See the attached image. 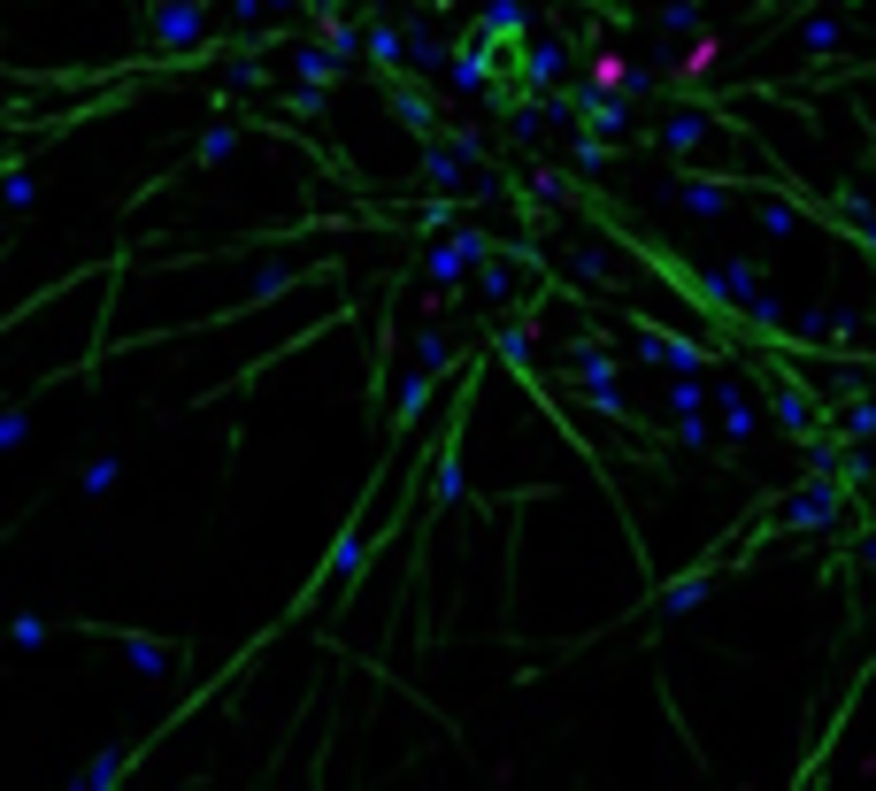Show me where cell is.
<instances>
[{
  "instance_id": "cell-1",
  "label": "cell",
  "mask_w": 876,
  "mask_h": 791,
  "mask_svg": "<svg viewBox=\"0 0 876 791\" xmlns=\"http://www.w3.org/2000/svg\"><path fill=\"white\" fill-rule=\"evenodd\" d=\"M777 515H784L792 530H823V523H838V492H831V484H808V492H792Z\"/></svg>"
},
{
  "instance_id": "cell-2",
  "label": "cell",
  "mask_w": 876,
  "mask_h": 791,
  "mask_svg": "<svg viewBox=\"0 0 876 791\" xmlns=\"http://www.w3.org/2000/svg\"><path fill=\"white\" fill-rule=\"evenodd\" d=\"M715 408H722V431H730V446H746V439L761 431V415H753V392L722 384V392H715Z\"/></svg>"
},
{
  "instance_id": "cell-3",
  "label": "cell",
  "mask_w": 876,
  "mask_h": 791,
  "mask_svg": "<svg viewBox=\"0 0 876 791\" xmlns=\"http://www.w3.org/2000/svg\"><path fill=\"white\" fill-rule=\"evenodd\" d=\"M769 400H777V423H784L792 439H815V408H808V392H800V384H777Z\"/></svg>"
},
{
  "instance_id": "cell-4",
  "label": "cell",
  "mask_w": 876,
  "mask_h": 791,
  "mask_svg": "<svg viewBox=\"0 0 876 791\" xmlns=\"http://www.w3.org/2000/svg\"><path fill=\"white\" fill-rule=\"evenodd\" d=\"M162 46H192L200 39V0H177V8H162V31H155Z\"/></svg>"
},
{
  "instance_id": "cell-5",
  "label": "cell",
  "mask_w": 876,
  "mask_h": 791,
  "mask_svg": "<svg viewBox=\"0 0 876 791\" xmlns=\"http://www.w3.org/2000/svg\"><path fill=\"white\" fill-rule=\"evenodd\" d=\"M677 200H685L693 215H722V208H730V184H707V177H685V184H677Z\"/></svg>"
},
{
  "instance_id": "cell-6",
  "label": "cell",
  "mask_w": 876,
  "mask_h": 791,
  "mask_svg": "<svg viewBox=\"0 0 876 791\" xmlns=\"http://www.w3.org/2000/svg\"><path fill=\"white\" fill-rule=\"evenodd\" d=\"M753 223H761L769 239H792V231H800V208H792V200H761V215H753Z\"/></svg>"
},
{
  "instance_id": "cell-7",
  "label": "cell",
  "mask_w": 876,
  "mask_h": 791,
  "mask_svg": "<svg viewBox=\"0 0 876 791\" xmlns=\"http://www.w3.org/2000/svg\"><path fill=\"white\" fill-rule=\"evenodd\" d=\"M800 330H808V346H846V338H854V323H846V316H808Z\"/></svg>"
},
{
  "instance_id": "cell-8",
  "label": "cell",
  "mask_w": 876,
  "mask_h": 791,
  "mask_svg": "<svg viewBox=\"0 0 876 791\" xmlns=\"http://www.w3.org/2000/svg\"><path fill=\"white\" fill-rule=\"evenodd\" d=\"M654 23H662L669 39H685V31H700V0H669V8H662Z\"/></svg>"
},
{
  "instance_id": "cell-9",
  "label": "cell",
  "mask_w": 876,
  "mask_h": 791,
  "mask_svg": "<svg viewBox=\"0 0 876 791\" xmlns=\"http://www.w3.org/2000/svg\"><path fill=\"white\" fill-rule=\"evenodd\" d=\"M300 77H308V85L324 93V85L339 77V62H331V46H308V54H300Z\"/></svg>"
},
{
  "instance_id": "cell-10",
  "label": "cell",
  "mask_w": 876,
  "mask_h": 791,
  "mask_svg": "<svg viewBox=\"0 0 876 791\" xmlns=\"http://www.w3.org/2000/svg\"><path fill=\"white\" fill-rule=\"evenodd\" d=\"M707 592V577H685V584H677V592H669V600H662V608H654V615H685V608H693V600H700Z\"/></svg>"
},
{
  "instance_id": "cell-11",
  "label": "cell",
  "mask_w": 876,
  "mask_h": 791,
  "mask_svg": "<svg viewBox=\"0 0 876 791\" xmlns=\"http://www.w3.org/2000/svg\"><path fill=\"white\" fill-rule=\"evenodd\" d=\"M369 54H377V62H400V31H384V23H369Z\"/></svg>"
},
{
  "instance_id": "cell-12",
  "label": "cell",
  "mask_w": 876,
  "mask_h": 791,
  "mask_svg": "<svg viewBox=\"0 0 876 791\" xmlns=\"http://www.w3.org/2000/svg\"><path fill=\"white\" fill-rule=\"evenodd\" d=\"M277 8H285V0H277Z\"/></svg>"
}]
</instances>
